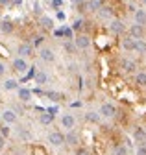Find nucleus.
Instances as JSON below:
<instances>
[{
  "label": "nucleus",
  "instance_id": "f257e3e1",
  "mask_svg": "<svg viewBox=\"0 0 146 155\" xmlns=\"http://www.w3.org/2000/svg\"><path fill=\"white\" fill-rule=\"evenodd\" d=\"M98 114L102 118H115L117 116V105L111 104V102H104L98 109Z\"/></svg>",
  "mask_w": 146,
  "mask_h": 155
},
{
  "label": "nucleus",
  "instance_id": "f03ea898",
  "mask_svg": "<svg viewBox=\"0 0 146 155\" xmlns=\"http://www.w3.org/2000/svg\"><path fill=\"white\" fill-rule=\"evenodd\" d=\"M11 68H13V72H17V74H26L28 68H30V65H28V61L24 59V57H15L13 63H11Z\"/></svg>",
  "mask_w": 146,
  "mask_h": 155
},
{
  "label": "nucleus",
  "instance_id": "7ed1b4c3",
  "mask_svg": "<svg viewBox=\"0 0 146 155\" xmlns=\"http://www.w3.org/2000/svg\"><path fill=\"white\" fill-rule=\"evenodd\" d=\"M48 144L54 148H59L65 144V135L61 131H50L48 133Z\"/></svg>",
  "mask_w": 146,
  "mask_h": 155
},
{
  "label": "nucleus",
  "instance_id": "20e7f679",
  "mask_svg": "<svg viewBox=\"0 0 146 155\" xmlns=\"http://www.w3.org/2000/svg\"><path fill=\"white\" fill-rule=\"evenodd\" d=\"M72 41H74V45H76L78 50H87V48L91 46V37H89L87 33H78L74 39H72Z\"/></svg>",
  "mask_w": 146,
  "mask_h": 155
},
{
  "label": "nucleus",
  "instance_id": "39448f33",
  "mask_svg": "<svg viewBox=\"0 0 146 155\" xmlns=\"http://www.w3.org/2000/svg\"><path fill=\"white\" fill-rule=\"evenodd\" d=\"M0 120H2L4 124H8V126H13V124H17L19 116H17V113L13 109H4L2 113H0Z\"/></svg>",
  "mask_w": 146,
  "mask_h": 155
},
{
  "label": "nucleus",
  "instance_id": "423d86ee",
  "mask_svg": "<svg viewBox=\"0 0 146 155\" xmlns=\"http://www.w3.org/2000/svg\"><path fill=\"white\" fill-rule=\"evenodd\" d=\"M59 124H61V127H63V129H67V131L74 129V127H76V118H74V114H70V113L61 114Z\"/></svg>",
  "mask_w": 146,
  "mask_h": 155
},
{
  "label": "nucleus",
  "instance_id": "0eeeda50",
  "mask_svg": "<svg viewBox=\"0 0 146 155\" xmlns=\"http://www.w3.org/2000/svg\"><path fill=\"white\" fill-rule=\"evenodd\" d=\"M109 31L113 35H122L126 31V24L120 21V18H111V21H109Z\"/></svg>",
  "mask_w": 146,
  "mask_h": 155
},
{
  "label": "nucleus",
  "instance_id": "6e6552de",
  "mask_svg": "<svg viewBox=\"0 0 146 155\" xmlns=\"http://www.w3.org/2000/svg\"><path fill=\"white\" fill-rule=\"evenodd\" d=\"M128 35H130L131 39H144L146 37V28L144 26H139V24H131L130 28H128Z\"/></svg>",
  "mask_w": 146,
  "mask_h": 155
},
{
  "label": "nucleus",
  "instance_id": "1a4fd4ad",
  "mask_svg": "<svg viewBox=\"0 0 146 155\" xmlns=\"http://www.w3.org/2000/svg\"><path fill=\"white\" fill-rule=\"evenodd\" d=\"M39 57H41V61H45V63H54V61H56V54H54V50L48 48V46H43L39 50Z\"/></svg>",
  "mask_w": 146,
  "mask_h": 155
},
{
  "label": "nucleus",
  "instance_id": "9d476101",
  "mask_svg": "<svg viewBox=\"0 0 146 155\" xmlns=\"http://www.w3.org/2000/svg\"><path fill=\"white\" fill-rule=\"evenodd\" d=\"M65 144H68V146H76V148H78V144H80V133H78L76 129L67 131V135H65Z\"/></svg>",
  "mask_w": 146,
  "mask_h": 155
},
{
  "label": "nucleus",
  "instance_id": "9b49d317",
  "mask_svg": "<svg viewBox=\"0 0 146 155\" xmlns=\"http://www.w3.org/2000/svg\"><path fill=\"white\" fill-rule=\"evenodd\" d=\"M17 54H19V57H26L28 55H32L33 54V45H30V43H21L19 46H17Z\"/></svg>",
  "mask_w": 146,
  "mask_h": 155
},
{
  "label": "nucleus",
  "instance_id": "f8f14e48",
  "mask_svg": "<svg viewBox=\"0 0 146 155\" xmlns=\"http://www.w3.org/2000/svg\"><path fill=\"white\" fill-rule=\"evenodd\" d=\"M120 68H122L124 74H133V72L137 70V63H135L133 59H122Z\"/></svg>",
  "mask_w": 146,
  "mask_h": 155
},
{
  "label": "nucleus",
  "instance_id": "ddd939ff",
  "mask_svg": "<svg viewBox=\"0 0 146 155\" xmlns=\"http://www.w3.org/2000/svg\"><path fill=\"white\" fill-rule=\"evenodd\" d=\"M0 31L4 35H9V33L15 31V24L9 21V18H4V21H0Z\"/></svg>",
  "mask_w": 146,
  "mask_h": 155
},
{
  "label": "nucleus",
  "instance_id": "4468645a",
  "mask_svg": "<svg viewBox=\"0 0 146 155\" xmlns=\"http://www.w3.org/2000/svg\"><path fill=\"white\" fill-rule=\"evenodd\" d=\"M33 81L37 83L39 87H43V85H46L48 83V74L45 72V70H37L33 74Z\"/></svg>",
  "mask_w": 146,
  "mask_h": 155
},
{
  "label": "nucleus",
  "instance_id": "2eb2a0df",
  "mask_svg": "<svg viewBox=\"0 0 146 155\" xmlns=\"http://www.w3.org/2000/svg\"><path fill=\"white\" fill-rule=\"evenodd\" d=\"M133 18H135V24L146 28V9H135L133 11Z\"/></svg>",
  "mask_w": 146,
  "mask_h": 155
},
{
  "label": "nucleus",
  "instance_id": "dca6fc26",
  "mask_svg": "<svg viewBox=\"0 0 146 155\" xmlns=\"http://www.w3.org/2000/svg\"><path fill=\"white\" fill-rule=\"evenodd\" d=\"M120 45H122V48L126 52H135V39H131L130 35H126L122 41H120Z\"/></svg>",
  "mask_w": 146,
  "mask_h": 155
},
{
  "label": "nucleus",
  "instance_id": "f3484780",
  "mask_svg": "<svg viewBox=\"0 0 146 155\" xmlns=\"http://www.w3.org/2000/svg\"><path fill=\"white\" fill-rule=\"evenodd\" d=\"M17 92H19V100L24 102V104L32 100V94H33V92H32L30 89H26V87H19V89H17Z\"/></svg>",
  "mask_w": 146,
  "mask_h": 155
},
{
  "label": "nucleus",
  "instance_id": "a211bd4d",
  "mask_svg": "<svg viewBox=\"0 0 146 155\" xmlns=\"http://www.w3.org/2000/svg\"><path fill=\"white\" fill-rule=\"evenodd\" d=\"M102 6H104V0H87L85 2L87 11H98Z\"/></svg>",
  "mask_w": 146,
  "mask_h": 155
},
{
  "label": "nucleus",
  "instance_id": "6ab92c4d",
  "mask_svg": "<svg viewBox=\"0 0 146 155\" xmlns=\"http://www.w3.org/2000/svg\"><path fill=\"white\" fill-rule=\"evenodd\" d=\"M85 120L91 122V124H98L102 120V116L98 114V111H87L85 113Z\"/></svg>",
  "mask_w": 146,
  "mask_h": 155
},
{
  "label": "nucleus",
  "instance_id": "aec40b11",
  "mask_svg": "<svg viewBox=\"0 0 146 155\" xmlns=\"http://www.w3.org/2000/svg\"><path fill=\"white\" fill-rule=\"evenodd\" d=\"M2 87H4L6 91H17V89H19V81L13 80V78H8V80H4Z\"/></svg>",
  "mask_w": 146,
  "mask_h": 155
},
{
  "label": "nucleus",
  "instance_id": "412c9836",
  "mask_svg": "<svg viewBox=\"0 0 146 155\" xmlns=\"http://www.w3.org/2000/svg\"><path fill=\"white\" fill-rule=\"evenodd\" d=\"M135 52L141 55H146V41L144 39H137L135 41Z\"/></svg>",
  "mask_w": 146,
  "mask_h": 155
},
{
  "label": "nucleus",
  "instance_id": "4be33fe9",
  "mask_svg": "<svg viewBox=\"0 0 146 155\" xmlns=\"http://www.w3.org/2000/svg\"><path fill=\"white\" fill-rule=\"evenodd\" d=\"M39 22H41V26L45 28V30H52L54 28V21L50 17H46V15H43L41 18H39Z\"/></svg>",
  "mask_w": 146,
  "mask_h": 155
},
{
  "label": "nucleus",
  "instance_id": "5701e85b",
  "mask_svg": "<svg viewBox=\"0 0 146 155\" xmlns=\"http://www.w3.org/2000/svg\"><path fill=\"white\" fill-rule=\"evenodd\" d=\"M133 137H135V140L141 144V142H146V131L142 129V127H137L135 129V133H133Z\"/></svg>",
  "mask_w": 146,
  "mask_h": 155
},
{
  "label": "nucleus",
  "instance_id": "b1692460",
  "mask_svg": "<svg viewBox=\"0 0 146 155\" xmlns=\"http://www.w3.org/2000/svg\"><path fill=\"white\" fill-rule=\"evenodd\" d=\"M135 83L137 87H146V72H135Z\"/></svg>",
  "mask_w": 146,
  "mask_h": 155
},
{
  "label": "nucleus",
  "instance_id": "393cba45",
  "mask_svg": "<svg viewBox=\"0 0 146 155\" xmlns=\"http://www.w3.org/2000/svg\"><path fill=\"white\" fill-rule=\"evenodd\" d=\"M39 120H41V124H43V126H50V124H52V120H54V114H52V113H41Z\"/></svg>",
  "mask_w": 146,
  "mask_h": 155
},
{
  "label": "nucleus",
  "instance_id": "a878e982",
  "mask_svg": "<svg viewBox=\"0 0 146 155\" xmlns=\"http://www.w3.org/2000/svg\"><path fill=\"white\" fill-rule=\"evenodd\" d=\"M98 15H100L102 18H109V21L113 18V11L109 9V8H105V6H102V8L98 9Z\"/></svg>",
  "mask_w": 146,
  "mask_h": 155
},
{
  "label": "nucleus",
  "instance_id": "bb28decb",
  "mask_svg": "<svg viewBox=\"0 0 146 155\" xmlns=\"http://www.w3.org/2000/svg\"><path fill=\"white\" fill-rule=\"evenodd\" d=\"M63 48H65V52H67V54H70V55L78 52V48H76V45H74V41H67V43L63 45Z\"/></svg>",
  "mask_w": 146,
  "mask_h": 155
},
{
  "label": "nucleus",
  "instance_id": "cd10ccee",
  "mask_svg": "<svg viewBox=\"0 0 146 155\" xmlns=\"http://www.w3.org/2000/svg\"><path fill=\"white\" fill-rule=\"evenodd\" d=\"M130 151H128V146L126 144H117L115 150H113V155H128Z\"/></svg>",
  "mask_w": 146,
  "mask_h": 155
},
{
  "label": "nucleus",
  "instance_id": "c85d7f7f",
  "mask_svg": "<svg viewBox=\"0 0 146 155\" xmlns=\"http://www.w3.org/2000/svg\"><path fill=\"white\" fill-rule=\"evenodd\" d=\"M19 137H21L22 140H30V139H32V133H30L28 129H24V127H21V129H19Z\"/></svg>",
  "mask_w": 146,
  "mask_h": 155
},
{
  "label": "nucleus",
  "instance_id": "c756f323",
  "mask_svg": "<svg viewBox=\"0 0 146 155\" xmlns=\"http://www.w3.org/2000/svg\"><path fill=\"white\" fill-rule=\"evenodd\" d=\"M83 18H76V21H74V24H72V30H74V31H80L81 28H83Z\"/></svg>",
  "mask_w": 146,
  "mask_h": 155
},
{
  "label": "nucleus",
  "instance_id": "7c9ffc66",
  "mask_svg": "<svg viewBox=\"0 0 146 155\" xmlns=\"http://www.w3.org/2000/svg\"><path fill=\"white\" fill-rule=\"evenodd\" d=\"M135 155H146V142H141L135 150Z\"/></svg>",
  "mask_w": 146,
  "mask_h": 155
},
{
  "label": "nucleus",
  "instance_id": "2f4dec72",
  "mask_svg": "<svg viewBox=\"0 0 146 155\" xmlns=\"http://www.w3.org/2000/svg\"><path fill=\"white\" fill-rule=\"evenodd\" d=\"M9 133H11V129H9V126H8V124H4L2 127H0V135H2V137H6V139H8V137H9Z\"/></svg>",
  "mask_w": 146,
  "mask_h": 155
},
{
  "label": "nucleus",
  "instance_id": "473e14b6",
  "mask_svg": "<svg viewBox=\"0 0 146 155\" xmlns=\"http://www.w3.org/2000/svg\"><path fill=\"white\" fill-rule=\"evenodd\" d=\"M46 96H48V98H50V100H56V102H58V100H61V98H63V96H61V94H59V92H48V94H46Z\"/></svg>",
  "mask_w": 146,
  "mask_h": 155
},
{
  "label": "nucleus",
  "instance_id": "72a5a7b5",
  "mask_svg": "<svg viewBox=\"0 0 146 155\" xmlns=\"http://www.w3.org/2000/svg\"><path fill=\"white\" fill-rule=\"evenodd\" d=\"M76 155H91V151L87 148H76Z\"/></svg>",
  "mask_w": 146,
  "mask_h": 155
},
{
  "label": "nucleus",
  "instance_id": "f704fd0d",
  "mask_svg": "<svg viewBox=\"0 0 146 155\" xmlns=\"http://www.w3.org/2000/svg\"><path fill=\"white\" fill-rule=\"evenodd\" d=\"M4 74H6V65L4 61H0V78H4Z\"/></svg>",
  "mask_w": 146,
  "mask_h": 155
},
{
  "label": "nucleus",
  "instance_id": "c9c22d12",
  "mask_svg": "<svg viewBox=\"0 0 146 155\" xmlns=\"http://www.w3.org/2000/svg\"><path fill=\"white\" fill-rule=\"evenodd\" d=\"M11 4V0H0V8H8Z\"/></svg>",
  "mask_w": 146,
  "mask_h": 155
},
{
  "label": "nucleus",
  "instance_id": "e433bc0d",
  "mask_svg": "<svg viewBox=\"0 0 146 155\" xmlns=\"http://www.w3.org/2000/svg\"><path fill=\"white\" fill-rule=\"evenodd\" d=\"M4 148H6V137L0 135V150H4Z\"/></svg>",
  "mask_w": 146,
  "mask_h": 155
},
{
  "label": "nucleus",
  "instance_id": "4c0bfd02",
  "mask_svg": "<svg viewBox=\"0 0 146 155\" xmlns=\"http://www.w3.org/2000/svg\"><path fill=\"white\" fill-rule=\"evenodd\" d=\"M43 43V37H35V43H33V46H39Z\"/></svg>",
  "mask_w": 146,
  "mask_h": 155
},
{
  "label": "nucleus",
  "instance_id": "58836bf2",
  "mask_svg": "<svg viewBox=\"0 0 146 155\" xmlns=\"http://www.w3.org/2000/svg\"><path fill=\"white\" fill-rule=\"evenodd\" d=\"M141 4H142V6H146V0H141Z\"/></svg>",
  "mask_w": 146,
  "mask_h": 155
},
{
  "label": "nucleus",
  "instance_id": "ea45409f",
  "mask_svg": "<svg viewBox=\"0 0 146 155\" xmlns=\"http://www.w3.org/2000/svg\"><path fill=\"white\" fill-rule=\"evenodd\" d=\"M0 18H2V8H0Z\"/></svg>",
  "mask_w": 146,
  "mask_h": 155
},
{
  "label": "nucleus",
  "instance_id": "a19ab883",
  "mask_svg": "<svg viewBox=\"0 0 146 155\" xmlns=\"http://www.w3.org/2000/svg\"><path fill=\"white\" fill-rule=\"evenodd\" d=\"M80 2H87V0H80Z\"/></svg>",
  "mask_w": 146,
  "mask_h": 155
}]
</instances>
